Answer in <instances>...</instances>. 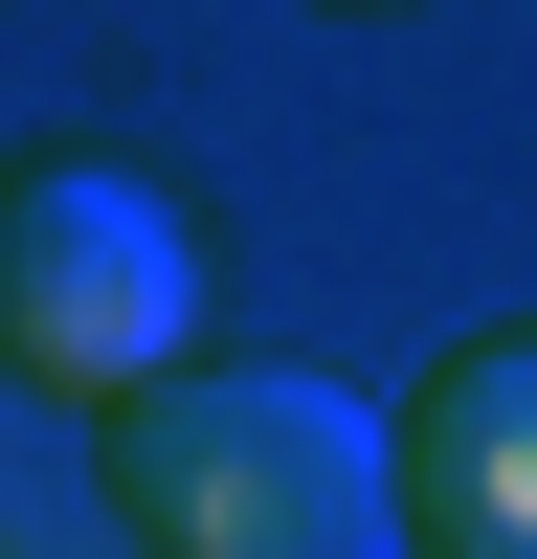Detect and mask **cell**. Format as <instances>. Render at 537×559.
Listing matches in <instances>:
<instances>
[{"label": "cell", "mask_w": 537, "mask_h": 559, "mask_svg": "<svg viewBox=\"0 0 537 559\" xmlns=\"http://www.w3.org/2000/svg\"><path fill=\"white\" fill-rule=\"evenodd\" d=\"M381 492H403V559H537V313H492L403 381Z\"/></svg>", "instance_id": "cell-3"}, {"label": "cell", "mask_w": 537, "mask_h": 559, "mask_svg": "<svg viewBox=\"0 0 537 559\" xmlns=\"http://www.w3.org/2000/svg\"><path fill=\"white\" fill-rule=\"evenodd\" d=\"M313 23H381V0H313Z\"/></svg>", "instance_id": "cell-4"}, {"label": "cell", "mask_w": 537, "mask_h": 559, "mask_svg": "<svg viewBox=\"0 0 537 559\" xmlns=\"http://www.w3.org/2000/svg\"><path fill=\"white\" fill-rule=\"evenodd\" d=\"M179 358H202V224H179L134 157H68V134L0 157V381L134 426Z\"/></svg>", "instance_id": "cell-2"}, {"label": "cell", "mask_w": 537, "mask_h": 559, "mask_svg": "<svg viewBox=\"0 0 537 559\" xmlns=\"http://www.w3.org/2000/svg\"><path fill=\"white\" fill-rule=\"evenodd\" d=\"M112 537L134 559H403L381 426L313 358H179L112 426Z\"/></svg>", "instance_id": "cell-1"}]
</instances>
